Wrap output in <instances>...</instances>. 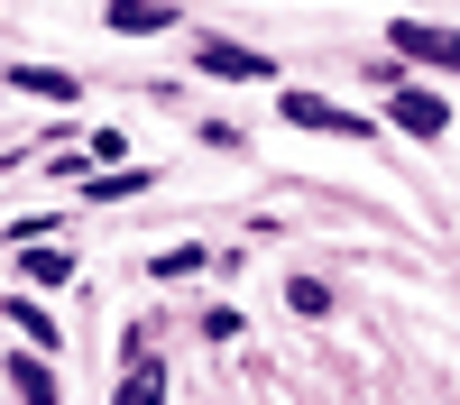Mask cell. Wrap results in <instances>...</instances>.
<instances>
[{
    "label": "cell",
    "instance_id": "7",
    "mask_svg": "<svg viewBox=\"0 0 460 405\" xmlns=\"http://www.w3.org/2000/svg\"><path fill=\"white\" fill-rule=\"evenodd\" d=\"M10 387L28 405H56V378H47V359H10Z\"/></svg>",
    "mask_w": 460,
    "mask_h": 405
},
{
    "label": "cell",
    "instance_id": "2",
    "mask_svg": "<svg viewBox=\"0 0 460 405\" xmlns=\"http://www.w3.org/2000/svg\"><path fill=\"white\" fill-rule=\"evenodd\" d=\"M286 120H295V129H341V138H368V129H377V120H350V110L323 101V92H286Z\"/></svg>",
    "mask_w": 460,
    "mask_h": 405
},
{
    "label": "cell",
    "instance_id": "9",
    "mask_svg": "<svg viewBox=\"0 0 460 405\" xmlns=\"http://www.w3.org/2000/svg\"><path fill=\"white\" fill-rule=\"evenodd\" d=\"M28 277H37V286H65V277H74V258H56V249H28Z\"/></svg>",
    "mask_w": 460,
    "mask_h": 405
},
{
    "label": "cell",
    "instance_id": "4",
    "mask_svg": "<svg viewBox=\"0 0 460 405\" xmlns=\"http://www.w3.org/2000/svg\"><path fill=\"white\" fill-rule=\"evenodd\" d=\"M387 120H405L414 138H442V129H451V110H442L433 92H414V84H405V92H396V110H387Z\"/></svg>",
    "mask_w": 460,
    "mask_h": 405
},
{
    "label": "cell",
    "instance_id": "6",
    "mask_svg": "<svg viewBox=\"0 0 460 405\" xmlns=\"http://www.w3.org/2000/svg\"><path fill=\"white\" fill-rule=\"evenodd\" d=\"M175 10L166 0H111V28H129V37H147V28H166Z\"/></svg>",
    "mask_w": 460,
    "mask_h": 405
},
{
    "label": "cell",
    "instance_id": "8",
    "mask_svg": "<svg viewBox=\"0 0 460 405\" xmlns=\"http://www.w3.org/2000/svg\"><path fill=\"white\" fill-rule=\"evenodd\" d=\"M10 84H19V92H47V101H74V74H47V65H19Z\"/></svg>",
    "mask_w": 460,
    "mask_h": 405
},
{
    "label": "cell",
    "instance_id": "10",
    "mask_svg": "<svg viewBox=\"0 0 460 405\" xmlns=\"http://www.w3.org/2000/svg\"><path fill=\"white\" fill-rule=\"evenodd\" d=\"M286 304H295V313H323V304H332V286H323V277H295V286H286Z\"/></svg>",
    "mask_w": 460,
    "mask_h": 405
},
{
    "label": "cell",
    "instance_id": "3",
    "mask_svg": "<svg viewBox=\"0 0 460 405\" xmlns=\"http://www.w3.org/2000/svg\"><path fill=\"white\" fill-rule=\"evenodd\" d=\"M203 74H221V84H267V56L258 47H230V37H212V47H194Z\"/></svg>",
    "mask_w": 460,
    "mask_h": 405
},
{
    "label": "cell",
    "instance_id": "5",
    "mask_svg": "<svg viewBox=\"0 0 460 405\" xmlns=\"http://www.w3.org/2000/svg\"><path fill=\"white\" fill-rule=\"evenodd\" d=\"M157 396H166L157 359H147V350H129V378H120V405H157Z\"/></svg>",
    "mask_w": 460,
    "mask_h": 405
},
{
    "label": "cell",
    "instance_id": "1",
    "mask_svg": "<svg viewBox=\"0 0 460 405\" xmlns=\"http://www.w3.org/2000/svg\"><path fill=\"white\" fill-rule=\"evenodd\" d=\"M396 47H405V65H442V74H460V28H433V19H396Z\"/></svg>",
    "mask_w": 460,
    "mask_h": 405
}]
</instances>
